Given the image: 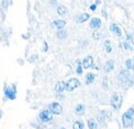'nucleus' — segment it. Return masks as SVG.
Instances as JSON below:
<instances>
[{
    "instance_id": "f8f14e48",
    "label": "nucleus",
    "mask_w": 134,
    "mask_h": 129,
    "mask_svg": "<svg viewBox=\"0 0 134 129\" xmlns=\"http://www.w3.org/2000/svg\"><path fill=\"white\" fill-rule=\"evenodd\" d=\"M65 89H66V84L64 82H62V81L57 82L56 85H55V91H56L57 93H62Z\"/></svg>"
},
{
    "instance_id": "f257e3e1",
    "label": "nucleus",
    "mask_w": 134,
    "mask_h": 129,
    "mask_svg": "<svg viewBox=\"0 0 134 129\" xmlns=\"http://www.w3.org/2000/svg\"><path fill=\"white\" fill-rule=\"evenodd\" d=\"M133 115H134V108H130L122 116V122H123L124 128H130L133 125Z\"/></svg>"
},
{
    "instance_id": "0eeeda50",
    "label": "nucleus",
    "mask_w": 134,
    "mask_h": 129,
    "mask_svg": "<svg viewBox=\"0 0 134 129\" xmlns=\"http://www.w3.org/2000/svg\"><path fill=\"white\" fill-rule=\"evenodd\" d=\"M4 95L9 100H14L15 99V89H14V87H8L4 91Z\"/></svg>"
},
{
    "instance_id": "412c9836",
    "label": "nucleus",
    "mask_w": 134,
    "mask_h": 129,
    "mask_svg": "<svg viewBox=\"0 0 134 129\" xmlns=\"http://www.w3.org/2000/svg\"><path fill=\"white\" fill-rule=\"evenodd\" d=\"M72 128H74V129H83V122H81V121H75Z\"/></svg>"
},
{
    "instance_id": "6ab92c4d",
    "label": "nucleus",
    "mask_w": 134,
    "mask_h": 129,
    "mask_svg": "<svg viewBox=\"0 0 134 129\" xmlns=\"http://www.w3.org/2000/svg\"><path fill=\"white\" fill-rule=\"evenodd\" d=\"M94 81V75L93 73H88L86 76V82L88 83V84H90V83H92Z\"/></svg>"
},
{
    "instance_id": "ddd939ff",
    "label": "nucleus",
    "mask_w": 134,
    "mask_h": 129,
    "mask_svg": "<svg viewBox=\"0 0 134 129\" xmlns=\"http://www.w3.org/2000/svg\"><path fill=\"white\" fill-rule=\"evenodd\" d=\"M53 25L56 27V29H63V27L66 25V21L64 20H56V21H54L53 22Z\"/></svg>"
},
{
    "instance_id": "aec40b11",
    "label": "nucleus",
    "mask_w": 134,
    "mask_h": 129,
    "mask_svg": "<svg viewBox=\"0 0 134 129\" xmlns=\"http://www.w3.org/2000/svg\"><path fill=\"white\" fill-rule=\"evenodd\" d=\"M57 12L60 15H65V14H67V8H65L64 5H59L57 9Z\"/></svg>"
},
{
    "instance_id": "4468645a",
    "label": "nucleus",
    "mask_w": 134,
    "mask_h": 129,
    "mask_svg": "<svg viewBox=\"0 0 134 129\" xmlns=\"http://www.w3.org/2000/svg\"><path fill=\"white\" fill-rule=\"evenodd\" d=\"M113 68H114V63L112 60H109L105 63V65H104V71L105 72H110Z\"/></svg>"
},
{
    "instance_id": "9b49d317",
    "label": "nucleus",
    "mask_w": 134,
    "mask_h": 129,
    "mask_svg": "<svg viewBox=\"0 0 134 129\" xmlns=\"http://www.w3.org/2000/svg\"><path fill=\"white\" fill-rule=\"evenodd\" d=\"M110 30L112 31V33H114V34L118 35V36H121V34H122L121 27L118 24H112V25H111V27H110Z\"/></svg>"
},
{
    "instance_id": "5701e85b",
    "label": "nucleus",
    "mask_w": 134,
    "mask_h": 129,
    "mask_svg": "<svg viewBox=\"0 0 134 129\" xmlns=\"http://www.w3.org/2000/svg\"><path fill=\"white\" fill-rule=\"evenodd\" d=\"M125 67H126L127 69H129V68H133V65H132L131 59H127V60L125 61Z\"/></svg>"
},
{
    "instance_id": "f03ea898",
    "label": "nucleus",
    "mask_w": 134,
    "mask_h": 129,
    "mask_svg": "<svg viewBox=\"0 0 134 129\" xmlns=\"http://www.w3.org/2000/svg\"><path fill=\"white\" fill-rule=\"evenodd\" d=\"M119 80L120 82L122 83L123 87H129L131 83H132V78H131V75L127 71H121L120 75H119Z\"/></svg>"
},
{
    "instance_id": "2eb2a0df",
    "label": "nucleus",
    "mask_w": 134,
    "mask_h": 129,
    "mask_svg": "<svg viewBox=\"0 0 134 129\" xmlns=\"http://www.w3.org/2000/svg\"><path fill=\"white\" fill-rule=\"evenodd\" d=\"M75 112H76V114H77V115H82V114H83V112H85V106H83L82 104L77 105Z\"/></svg>"
},
{
    "instance_id": "9d476101",
    "label": "nucleus",
    "mask_w": 134,
    "mask_h": 129,
    "mask_svg": "<svg viewBox=\"0 0 134 129\" xmlns=\"http://www.w3.org/2000/svg\"><path fill=\"white\" fill-rule=\"evenodd\" d=\"M101 25V20L98 19V18H93L91 19V22H90V27L91 29H98Z\"/></svg>"
},
{
    "instance_id": "20e7f679",
    "label": "nucleus",
    "mask_w": 134,
    "mask_h": 129,
    "mask_svg": "<svg viewBox=\"0 0 134 129\" xmlns=\"http://www.w3.org/2000/svg\"><path fill=\"white\" fill-rule=\"evenodd\" d=\"M48 110L54 115H59L60 113H62V106H60L59 103L54 102V103H52L51 105H49Z\"/></svg>"
},
{
    "instance_id": "a878e982",
    "label": "nucleus",
    "mask_w": 134,
    "mask_h": 129,
    "mask_svg": "<svg viewBox=\"0 0 134 129\" xmlns=\"http://www.w3.org/2000/svg\"><path fill=\"white\" fill-rule=\"evenodd\" d=\"M133 70H134V60H133Z\"/></svg>"
},
{
    "instance_id": "423d86ee",
    "label": "nucleus",
    "mask_w": 134,
    "mask_h": 129,
    "mask_svg": "<svg viewBox=\"0 0 134 129\" xmlns=\"http://www.w3.org/2000/svg\"><path fill=\"white\" fill-rule=\"evenodd\" d=\"M40 119L42 120V121H44V122H47V121H49V120H52V118H53V114L51 113L49 110H43V112H41L40 113Z\"/></svg>"
},
{
    "instance_id": "6e6552de",
    "label": "nucleus",
    "mask_w": 134,
    "mask_h": 129,
    "mask_svg": "<svg viewBox=\"0 0 134 129\" xmlns=\"http://www.w3.org/2000/svg\"><path fill=\"white\" fill-rule=\"evenodd\" d=\"M133 48H134V43H133V41H132V38L131 37H129L127 40L123 43V49H124V52H131V50H133Z\"/></svg>"
},
{
    "instance_id": "4be33fe9",
    "label": "nucleus",
    "mask_w": 134,
    "mask_h": 129,
    "mask_svg": "<svg viewBox=\"0 0 134 129\" xmlns=\"http://www.w3.org/2000/svg\"><path fill=\"white\" fill-rule=\"evenodd\" d=\"M66 35H67V33H66L65 31H58V33H57V37H58V38H60V40H63V38H65V37H66Z\"/></svg>"
},
{
    "instance_id": "a211bd4d",
    "label": "nucleus",
    "mask_w": 134,
    "mask_h": 129,
    "mask_svg": "<svg viewBox=\"0 0 134 129\" xmlns=\"http://www.w3.org/2000/svg\"><path fill=\"white\" fill-rule=\"evenodd\" d=\"M104 46H105V52H107L108 54L112 52V45H111L110 41H105L104 42Z\"/></svg>"
},
{
    "instance_id": "1a4fd4ad",
    "label": "nucleus",
    "mask_w": 134,
    "mask_h": 129,
    "mask_svg": "<svg viewBox=\"0 0 134 129\" xmlns=\"http://www.w3.org/2000/svg\"><path fill=\"white\" fill-rule=\"evenodd\" d=\"M92 64H93V58L91 57V56H87V57L82 60V66H83L85 69L90 68V67L92 66Z\"/></svg>"
},
{
    "instance_id": "f3484780",
    "label": "nucleus",
    "mask_w": 134,
    "mask_h": 129,
    "mask_svg": "<svg viewBox=\"0 0 134 129\" xmlns=\"http://www.w3.org/2000/svg\"><path fill=\"white\" fill-rule=\"evenodd\" d=\"M88 127H89V129H97L98 125H97V122L94 121V119H89L88 120Z\"/></svg>"
},
{
    "instance_id": "b1692460",
    "label": "nucleus",
    "mask_w": 134,
    "mask_h": 129,
    "mask_svg": "<svg viewBox=\"0 0 134 129\" xmlns=\"http://www.w3.org/2000/svg\"><path fill=\"white\" fill-rule=\"evenodd\" d=\"M77 72H78V73H81V72H82V69H81V67H80V66H78V68H77Z\"/></svg>"
},
{
    "instance_id": "393cba45",
    "label": "nucleus",
    "mask_w": 134,
    "mask_h": 129,
    "mask_svg": "<svg viewBox=\"0 0 134 129\" xmlns=\"http://www.w3.org/2000/svg\"><path fill=\"white\" fill-rule=\"evenodd\" d=\"M90 9H91V10H94V9H96V4H93V5H91V7H90Z\"/></svg>"
},
{
    "instance_id": "39448f33",
    "label": "nucleus",
    "mask_w": 134,
    "mask_h": 129,
    "mask_svg": "<svg viewBox=\"0 0 134 129\" xmlns=\"http://www.w3.org/2000/svg\"><path fill=\"white\" fill-rule=\"evenodd\" d=\"M111 106L114 108V109H119L120 107V104H121V96L119 94H113L112 97H111Z\"/></svg>"
},
{
    "instance_id": "dca6fc26",
    "label": "nucleus",
    "mask_w": 134,
    "mask_h": 129,
    "mask_svg": "<svg viewBox=\"0 0 134 129\" xmlns=\"http://www.w3.org/2000/svg\"><path fill=\"white\" fill-rule=\"evenodd\" d=\"M88 19H89V15L87 13H82V14H80L79 16H78V22H79V23H82V22L87 21Z\"/></svg>"
},
{
    "instance_id": "7ed1b4c3",
    "label": "nucleus",
    "mask_w": 134,
    "mask_h": 129,
    "mask_svg": "<svg viewBox=\"0 0 134 129\" xmlns=\"http://www.w3.org/2000/svg\"><path fill=\"white\" fill-rule=\"evenodd\" d=\"M79 85H80L79 80L76 79V78H72V79H70L68 82L66 83V90L68 92H71V91H74L75 89H77Z\"/></svg>"
}]
</instances>
